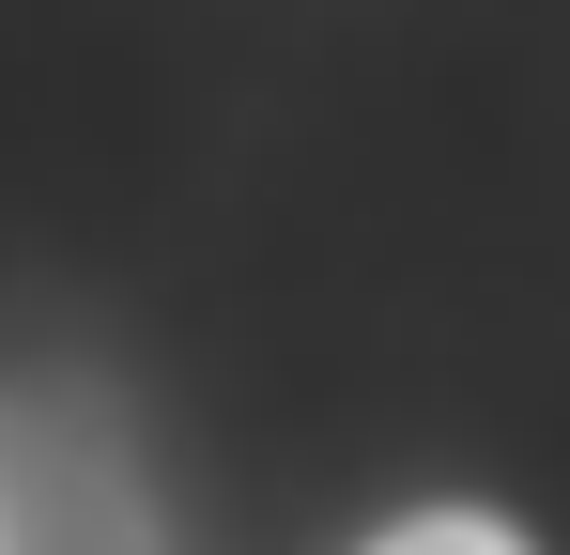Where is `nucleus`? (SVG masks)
Returning a JSON list of instances; mask_svg holds the SVG:
<instances>
[{
	"instance_id": "1",
	"label": "nucleus",
	"mask_w": 570,
	"mask_h": 555,
	"mask_svg": "<svg viewBox=\"0 0 570 555\" xmlns=\"http://www.w3.org/2000/svg\"><path fill=\"white\" fill-rule=\"evenodd\" d=\"M0 555H170L124 401H94L78 370L0 386Z\"/></svg>"
},
{
	"instance_id": "2",
	"label": "nucleus",
	"mask_w": 570,
	"mask_h": 555,
	"mask_svg": "<svg viewBox=\"0 0 570 555\" xmlns=\"http://www.w3.org/2000/svg\"><path fill=\"white\" fill-rule=\"evenodd\" d=\"M371 555H540L524 525H493V509H416V525H385Z\"/></svg>"
}]
</instances>
